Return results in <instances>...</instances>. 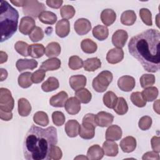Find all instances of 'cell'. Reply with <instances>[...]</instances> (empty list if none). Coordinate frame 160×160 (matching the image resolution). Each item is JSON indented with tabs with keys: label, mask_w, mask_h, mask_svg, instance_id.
I'll list each match as a JSON object with an SVG mask.
<instances>
[{
	"label": "cell",
	"mask_w": 160,
	"mask_h": 160,
	"mask_svg": "<svg viewBox=\"0 0 160 160\" xmlns=\"http://www.w3.org/2000/svg\"><path fill=\"white\" fill-rule=\"evenodd\" d=\"M114 120V116L111 113L100 111L95 115V122L97 126L100 127H108L110 126Z\"/></svg>",
	"instance_id": "9c48e42d"
},
{
	"label": "cell",
	"mask_w": 160,
	"mask_h": 160,
	"mask_svg": "<svg viewBox=\"0 0 160 160\" xmlns=\"http://www.w3.org/2000/svg\"><path fill=\"white\" fill-rule=\"evenodd\" d=\"M26 0L23 1H11V2L17 7H23L25 4Z\"/></svg>",
	"instance_id": "680465c9"
},
{
	"label": "cell",
	"mask_w": 160,
	"mask_h": 160,
	"mask_svg": "<svg viewBox=\"0 0 160 160\" xmlns=\"http://www.w3.org/2000/svg\"><path fill=\"white\" fill-rule=\"evenodd\" d=\"M35 23V20L31 17L24 16L22 18L19 26V32L24 35L29 34L36 27Z\"/></svg>",
	"instance_id": "ba28073f"
},
{
	"label": "cell",
	"mask_w": 160,
	"mask_h": 160,
	"mask_svg": "<svg viewBox=\"0 0 160 160\" xmlns=\"http://www.w3.org/2000/svg\"><path fill=\"white\" fill-rule=\"evenodd\" d=\"M59 86V83L55 77H49L41 85V89L44 92H51L57 89Z\"/></svg>",
	"instance_id": "4dcf8cb0"
},
{
	"label": "cell",
	"mask_w": 160,
	"mask_h": 160,
	"mask_svg": "<svg viewBox=\"0 0 160 160\" xmlns=\"http://www.w3.org/2000/svg\"><path fill=\"white\" fill-rule=\"evenodd\" d=\"M76 32L80 36L88 34L91 29V22L85 18H80L76 21L74 25Z\"/></svg>",
	"instance_id": "30bf717a"
},
{
	"label": "cell",
	"mask_w": 160,
	"mask_h": 160,
	"mask_svg": "<svg viewBox=\"0 0 160 160\" xmlns=\"http://www.w3.org/2000/svg\"><path fill=\"white\" fill-rule=\"evenodd\" d=\"M61 51L60 44L57 42L49 43L45 48V54L48 58H56L58 56Z\"/></svg>",
	"instance_id": "83f0119b"
},
{
	"label": "cell",
	"mask_w": 160,
	"mask_h": 160,
	"mask_svg": "<svg viewBox=\"0 0 160 160\" xmlns=\"http://www.w3.org/2000/svg\"><path fill=\"white\" fill-rule=\"evenodd\" d=\"M46 76V71L42 69H39L32 73L31 80L32 82L38 84L42 82Z\"/></svg>",
	"instance_id": "816d5d0a"
},
{
	"label": "cell",
	"mask_w": 160,
	"mask_h": 160,
	"mask_svg": "<svg viewBox=\"0 0 160 160\" xmlns=\"http://www.w3.org/2000/svg\"><path fill=\"white\" fill-rule=\"evenodd\" d=\"M112 78L113 76L111 72L109 71H103L101 72L93 79L92 82L93 89L98 92H104L111 82Z\"/></svg>",
	"instance_id": "5b68a950"
},
{
	"label": "cell",
	"mask_w": 160,
	"mask_h": 160,
	"mask_svg": "<svg viewBox=\"0 0 160 160\" xmlns=\"http://www.w3.org/2000/svg\"><path fill=\"white\" fill-rule=\"evenodd\" d=\"M114 111L119 115H124L128 112V105L124 98L119 97L118 98V101L114 108Z\"/></svg>",
	"instance_id": "f35d334b"
},
{
	"label": "cell",
	"mask_w": 160,
	"mask_h": 160,
	"mask_svg": "<svg viewBox=\"0 0 160 160\" xmlns=\"http://www.w3.org/2000/svg\"><path fill=\"white\" fill-rule=\"evenodd\" d=\"M29 46L28 44L22 41H19L14 44V48L17 52L24 57L29 56Z\"/></svg>",
	"instance_id": "7bdbcfd3"
},
{
	"label": "cell",
	"mask_w": 160,
	"mask_h": 160,
	"mask_svg": "<svg viewBox=\"0 0 160 160\" xmlns=\"http://www.w3.org/2000/svg\"><path fill=\"white\" fill-rule=\"evenodd\" d=\"M159 100H158L156 102H154L153 108L154 109V111H156L158 114H159Z\"/></svg>",
	"instance_id": "94428289"
},
{
	"label": "cell",
	"mask_w": 160,
	"mask_h": 160,
	"mask_svg": "<svg viewBox=\"0 0 160 160\" xmlns=\"http://www.w3.org/2000/svg\"><path fill=\"white\" fill-rule=\"evenodd\" d=\"M131 101L132 102L139 108L144 107L146 105V101L144 99L141 92H134L131 94Z\"/></svg>",
	"instance_id": "60d3db41"
},
{
	"label": "cell",
	"mask_w": 160,
	"mask_h": 160,
	"mask_svg": "<svg viewBox=\"0 0 160 160\" xmlns=\"http://www.w3.org/2000/svg\"><path fill=\"white\" fill-rule=\"evenodd\" d=\"M45 9L46 7L44 4L37 0H26L22 7V11L24 14L34 18H38Z\"/></svg>",
	"instance_id": "8992f818"
},
{
	"label": "cell",
	"mask_w": 160,
	"mask_h": 160,
	"mask_svg": "<svg viewBox=\"0 0 160 160\" xmlns=\"http://www.w3.org/2000/svg\"><path fill=\"white\" fill-rule=\"evenodd\" d=\"M58 142L56 129H46L32 125L27 132L24 143V157L27 160L46 159L51 148Z\"/></svg>",
	"instance_id": "7a4b0ae2"
},
{
	"label": "cell",
	"mask_w": 160,
	"mask_h": 160,
	"mask_svg": "<svg viewBox=\"0 0 160 160\" xmlns=\"http://www.w3.org/2000/svg\"><path fill=\"white\" fill-rule=\"evenodd\" d=\"M124 58V52L121 48H114L110 49L106 54V60L109 64H114L121 62Z\"/></svg>",
	"instance_id": "4fadbf2b"
},
{
	"label": "cell",
	"mask_w": 160,
	"mask_h": 160,
	"mask_svg": "<svg viewBox=\"0 0 160 160\" xmlns=\"http://www.w3.org/2000/svg\"><path fill=\"white\" fill-rule=\"evenodd\" d=\"M151 143L152 150L159 153L160 152L159 138L158 136H153L151 140Z\"/></svg>",
	"instance_id": "f5cc1de1"
},
{
	"label": "cell",
	"mask_w": 160,
	"mask_h": 160,
	"mask_svg": "<svg viewBox=\"0 0 160 160\" xmlns=\"http://www.w3.org/2000/svg\"><path fill=\"white\" fill-rule=\"evenodd\" d=\"M34 122L38 125L41 126H46L49 124V118L44 111H38L33 116Z\"/></svg>",
	"instance_id": "ab89813d"
},
{
	"label": "cell",
	"mask_w": 160,
	"mask_h": 160,
	"mask_svg": "<svg viewBox=\"0 0 160 160\" xmlns=\"http://www.w3.org/2000/svg\"><path fill=\"white\" fill-rule=\"evenodd\" d=\"M118 98L117 96L112 91H108L103 96V103L107 108L114 109L117 103Z\"/></svg>",
	"instance_id": "d590c367"
},
{
	"label": "cell",
	"mask_w": 160,
	"mask_h": 160,
	"mask_svg": "<svg viewBox=\"0 0 160 160\" xmlns=\"http://www.w3.org/2000/svg\"><path fill=\"white\" fill-rule=\"evenodd\" d=\"M142 159L143 160L145 159H155V160H159V153L156 152L155 151H149L144 154L142 156Z\"/></svg>",
	"instance_id": "db71d44e"
},
{
	"label": "cell",
	"mask_w": 160,
	"mask_h": 160,
	"mask_svg": "<svg viewBox=\"0 0 160 160\" xmlns=\"http://www.w3.org/2000/svg\"><path fill=\"white\" fill-rule=\"evenodd\" d=\"M158 89L156 87L150 86L146 88L141 92V94L144 99L148 102H151L155 100L158 96Z\"/></svg>",
	"instance_id": "e575fe53"
},
{
	"label": "cell",
	"mask_w": 160,
	"mask_h": 160,
	"mask_svg": "<svg viewBox=\"0 0 160 160\" xmlns=\"http://www.w3.org/2000/svg\"><path fill=\"white\" fill-rule=\"evenodd\" d=\"M120 147L123 152L126 153L131 152L136 148V140L132 136H126L121 141Z\"/></svg>",
	"instance_id": "d6986e66"
},
{
	"label": "cell",
	"mask_w": 160,
	"mask_h": 160,
	"mask_svg": "<svg viewBox=\"0 0 160 160\" xmlns=\"http://www.w3.org/2000/svg\"><path fill=\"white\" fill-rule=\"evenodd\" d=\"M122 129L118 125H111L106 131V139L108 141H118L122 136Z\"/></svg>",
	"instance_id": "9a60e30c"
},
{
	"label": "cell",
	"mask_w": 160,
	"mask_h": 160,
	"mask_svg": "<svg viewBox=\"0 0 160 160\" xmlns=\"http://www.w3.org/2000/svg\"><path fill=\"white\" fill-rule=\"evenodd\" d=\"M38 62L34 59H19L16 61V66L19 72H22L26 69L33 70L38 67Z\"/></svg>",
	"instance_id": "ac0fdd59"
},
{
	"label": "cell",
	"mask_w": 160,
	"mask_h": 160,
	"mask_svg": "<svg viewBox=\"0 0 160 160\" xmlns=\"http://www.w3.org/2000/svg\"><path fill=\"white\" fill-rule=\"evenodd\" d=\"M139 16L142 22L147 26H152V14L147 8H141L139 10Z\"/></svg>",
	"instance_id": "bcb514c9"
},
{
	"label": "cell",
	"mask_w": 160,
	"mask_h": 160,
	"mask_svg": "<svg viewBox=\"0 0 160 160\" xmlns=\"http://www.w3.org/2000/svg\"><path fill=\"white\" fill-rule=\"evenodd\" d=\"M76 11L73 6L71 5H64L60 9L61 17L64 19H69L74 16Z\"/></svg>",
	"instance_id": "ee69618b"
},
{
	"label": "cell",
	"mask_w": 160,
	"mask_h": 160,
	"mask_svg": "<svg viewBox=\"0 0 160 160\" xmlns=\"http://www.w3.org/2000/svg\"><path fill=\"white\" fill-rule=\"evenodd\" d=\"M88 159V157H86V156H77L76 158H75L74 159Z\"/></svg>",
	"instance_id": "6125c7cd"
},
{
	"label": "cell",
	"mask_w": 160,
	"mask_h": 160,
	"mask_svg": "<svg viewBox=\"0 0 160 160\" xmlns=\"http://www.w3.org/2000/svg\"><path fill=\"white\" fill-rule=\"evenodd\" d=\"M93 36L99 41H104L108 37L109 30L108 28L103 25H97L92 29Z\"/></svg>",
	"instance_id": "f1b7e54d"
},
{
	"label": "cell",
	"mask_w": 160,
	"mask_h": 160,
	"mask_svg": "<svg viewBox=\"0 0 160 160\" xmlns=\"http://www.w3.org/2000/svg\"><path fill=\"white\" fill-rule=\"evenodd\" d=\"M97 126L95 122V115L92 113L86 114L82 120L79 132V136L84 139H91L94 137L95 128Z\"/></svg>",
	"instance_id": "277c9868"
},
{
	"label": "cell",
	"mask_w": 160,
	"mask_h": 160,
	"mask_svg": "<svg viewBox=\"0 0 160 160\" xmlns=\"http://www.w3.org/2000/svg\"><path fill=\"white\" fill-rule=\"evenodd\" d=\"M140 84L142 88L152 86L155 83V76L151 74H144L140 78Z\"/></svg>",
	"instance_id": "b9f144b4"
},
{
	"label": "cell",
	"mask_w": 160,
	"mask_h": 160,
	"mask_svg": "<svg viewBox=\"0 0 160 160\" xmlns=\"http://www.w3.org/2000/svg\"><path fill=\"white\" fill-rule=\"evenodd\" d=\"M14 100L11 91L7 89H0V109L6 112H11L14 108Z\"/></svg>",
	"instance_id": "52a82bcc"
},
{
	"label": "cell",
	"mask_w": 160,
	"mask_h": 160,
	"mask_svg": "<svg viewBox=\"0 0 160 160\" xmlns=\"http://www.w3.org/2000/svg\"><path fill=\"white\" fill-rule=\"evenodd\" d=\"M102 148L98 144H94L89 148L87 152V157L90 160H99L104 156Z\"/></svg>",
	"instance_id": "603a6c76"
},
{
	"label": "cell",
	"mask_w": 160,
	"mask_h": 160,
	"mask_svg": "<svg viewBox=\"0 0 160 160\" xmlns=\"http://www.w3.org/2000/svg\"><path fill=\"white\" fill-rule=\"evenodd\" d=\"M69 68L72 70L81 69L83 66V61L81 58L78 56H72L69 59Z\"/></svg>",
	"instance_id": "f6af8a7d"
},
{
	"label": "cell",
	"mask_w": 160,
	"mask_h": 160,
	"mask_svg": "<svg viewBox=\"0 0 160 160\" xmlns=\"http://www.w3.org/2000/svg\"><path fill=\"white\" fill-rule=\"evenodd\" d=\"M46 2L49 7L54 9H58L61 6L63 1L61 0H47Z\"/></svg>",
	"instance_id": "11a10c76"
},
{
	"label": "cell",
	"mask_w": 160,
	"mask_h": 160,
	"mask_svg": "<svg viewBox=\"0 0 160 160\" xmlns=\"http://www.w3.org/2000/svg\"><path fill=\"white\" fill-rule=\"evenodd\" d=\"M64 108L68 114L75 115L81 110V103L76 97H71L68 99L64 105Z\"/></svg>",
	"instance_id": "5bb4252c"
},
{
	"label": "cell",
	"mask_w": 160,
	"mask_h": 160,
	"mask_svg": "<svg viewBox=\"0 0 160 160\" xmlns=\"http://www.w3.org/2000/svg\"><path fill=\"white\" fill-rule=\"evenodd\" d=\"M19 19L18 11L8 1H0V30L1 42H2L16 32Z\"/></svg>",
	"instance_id": "3957f363"
},
{
	"label": "cell",
	"mask_w": 160,
	"mask_h": 160,
	"mask_svg": "<svg viewBox=\"0 0 160 160\" xmlns=\"http://www.w3.org/2000/svg\"><path fill=\"white\" fill-rule=\"evenodd\" d=\"M152 125V119L150 116H144L140 118L138 122L139 128L142 130L146 131L149 129Z\"/></svg>",
	"instance_id": "f907efd6"
},
{
	"label": "cell",
	"mask_w": 160,
	"mask_h": 160,
	"mask_svg": "<svg viewBox=\"0 0 160 160\" xmlns=\"http://www.w3.org/2000/svg\"><path fill=\"white\" fill-rule=\"evenodd\" d=\"M62 152L61 149L56 145L53 146L48 155L46 159H53V160H58L62 158Z\"/></svg>",
	"instance_id": "7dc6e473"
},
{
	"label": "cell",
	"mask_w": 160,
	"mask_h": 160,
	"mask_svg": "<svg viewBox=\"0 0 160 160\" xmlns=\"http://www.w3.org/2000/svg\"><path fill=\"white\" fill-rule=\"evenodd\" d=\"M104 154L107 156H116L118 154V144L111 141H106L102 144Z\"/></svg>",
	"instance_id": "4316f807"
},
{
	"label": "cell",
	"mask_w": 160,
	"mask_h": 160,
	"mask_svg": "<svg viewBox=\"0 0 160 160\" xmlns=\"http://www.w3.org/2000/svg\"><path fill=\"white\" fill-rule=\"evenodd\" d=\"M81 48L83 52L92 54L97 51L98 46L95 42L90 39H84L81 42Z\"/></svg>",
	"instance_id": "d6a6232c"
},
{
	"label": "cell",
	"mask_w": 160,
	"mask_h": 160,
	"mask_svg": "<svg viewBox=\"0 0 160 160\" xmlns=\"http://www.w3.org/2000/svg\"><path fill=\"white\" fill-rule=\"evenodd\" d=\"M128 38V32L123 29H118L114 32L112 36V44L118 48L124 46Z\"/></svg>",
	"instance_id": "7c38bea8"
},
{
	"label": "cell",
	"mask_w": 160,
	"mask_h": 160,
	"mask_svg": "<svg viewBox=\"0 0 160 160\" xmlns=\"http://www.w3.org/2000/svg\"><path fill=\"white\" fill-rule=\"evenodd\" d=\"M136 82L133 77L130 76H122L118 81V86L122 91L129 92L135 87Z\"/></svg>",
	"instance_id": "8fae6325"
},
{
	"label": "cell",
	"mask_w": 160,
	"mask_h": 160,
	"mask_svg": "<svg viewBox=\"0 0 160 160\" xmlns=\"http://www.w3.org/2000/svg\"><path fill=\"white\" fill-rule=\"evenodd\" d=\"M116 19V12L111 9H105L101 14V19L105 26L112 25Z\"/></svg>",
	"instance_id": "7402d4cb"
},
{
	"label": "cell",
	"mask_w": 160,
	"mask_h": 160,
	"mask_svg": "<svg viewBox=\"0 0 160 160\" xmlns=\"http://www.w3.org/2000/svg\"><path fill=\"white\" fill-rule=\"evenodd\" d=\"M30 39L32 42H38L42 40L44 38V32L39 26H36L29 35Z\"/></svg>",
	"instance_id": "c3c4849f"
},
{
	"label": "cell",
	"mask_w": 160,
	"mask_h": 160,
	"mask_svg": "<svg viewBox=\"0 0 160 160\" xmlns=\"http://www.w3.org/2000/svg\"><path fill=\"white\" fill-rule=\"evenodd\" d=\"M160 33L154 29H148L130 39L128 49L143 68L149 72H156L160 66Z\"/></svg>",
	"instance_id": "6da1fadb"
},
{
	"label": "cell",
	"mask_w": 160,
	"mask_h": 160,
	"mask_svg": "<svg viewBox=\"0 0 160 160\" xmlns=\"http://www.w3.org/2000/svg\"><path fill=\"white\" fill-rule=\"evenodd\" d=\"M7 59H8L7 54L5 52H3L1 51V62H0V63L2 64V63L6 62Z\"/></svg>",
	"instance_id": "91938a15"
},
{
	"label": "cell",
	"mask_w": 160,
	"mask_h": 160,
	"mask_svg": "<svg viewBox=\"0 0 160 160\" xmlns=\"http://www.w3.org/2000/svg\"><path fill=\"white\" fill-rule=\"evenodd\" d=\"M39 21L46 24H54L57 21V16L51 11H44L38 17Z\"/></svg>",
	"instance_id": "1f68e13d"
},
{
	"label": "cell",
	"mask_w": 160,
	"mask_h": 160,
	"mask_svg": "<svg viewBox=\"0 0 160 160\" xmlns=\"http://www.w3.org/2000/svg\"><path fill=\"white\" fill-rule=\"evenodd\" d=\"M61 62L59 59L56 58H49L44 61L40 67V69L44 70L45 71H55L60 68Z\"/></svg>",
	"instance_id": "cb8c5ba5"
},
{
	"label": "cell",
	"mask_w": 160,
	"mask_h": 160,
	"mask_svg": "<svg viewBox=\"0 0 160 160\" xmlns=\"http://www.w3.org/2000/svg\"><path fill=\"white\" fill-rule=\"evenodd\" d=\"M31 76L32 73L30 72H25L21 74L19 76L18 79L19 86L22 88H28L30 87L32 84Z\"/></svg>",
	"instance_id": "74e56055"
},
{
	"label": "cell",
	"mask_w": 160,
	"mask_h": 160,
	"mask_svg": "<svg viewBox=\"0 0 160 160\" xmlns=\"http://www.w3.org/2000/svg\"><path fill=\"white\" fill-rule=\"evenodd\" d=\"M71 88L77 91L81 88H83L86 84V78L84 75H74L70 77L69 81Z\"/></svg>",
	"instance_id": "44dd1931"
},
{
	"label": "cell",
	"mask_w": 160,
	"mask_h": 160,
	"mask_svg": "<svg viewBox=\"0 0 160 160\" xmlns=\"http://www.w3.org/2000/svg\"><path fill=\"white\" fill-rule=\"evenodd\" d=\"M18 104L19 114L22 117L29 116L31 111V106L28 100L24 98H20L18 100Z\"/></svg>",
	"instance_id": "d4e9b609"
},
{
	"label": "cell",
	"mask_w": 160,
	"mask_h": 160,
	"mask_svg": "<svg viewBox=\"0 0 160 160\" xmlns=\"http://www.w3.org/2000/svg\"><path fill=\"white\" fill-rule=\"evenodd\" d=\"M29 53L33 58H39L45 53V48L41 44H32L29 46Z\"/></svg>",
	"instance_id": "836d02e7"
},
{
	"label": "cell",
	"mask_w": 160,
	"mask_h": 160,
	"mask_svg": "<svg viewBox=\"0 0 160 160\" xmlns=\"http://www.w3.org/2000/svg\"><path fill=\"white\" fill-rule=\"evenodd\" d=\"M80 124L74 119L69 120L65 124L64 129L66 134L70 138L76 137L79 132Z\"/></svg>",
	"instance_id": "ffe728a7"
},
{
	"label": "cell",
	"mask_w": 160,
	"mask_h": 160,
	"mask_svg": "<svg viewBox=\"0 0 160 160\" xmlns=\"http://www.w3.org/2000/svg\"><path fill=\"white\" fill-rule=\"evenodd\" d=\"M68 99V95L67 92L65 91H60L50 98L49 103L50 105L53 107L62 108L64 106Z\"/></svg>",
	"instance_id": "2e32d148"
},
{
	"label": "cell",
	"mask_w": 160,
	"mask_h": 160,
	"mask_svg": "<svg viewBox=\"0 0 160 160\" xmlns=\"http://www.w3.org/2000/svg\"><path fill=\"white\" fill-rule=\"evenodd\" d=\"M136 20V14L132 10L124 11L121 16V22L125 26H132Z\"/></svg>",
	"instance_id": "f546056e"
},
{
	"label": "cell",
	"mask_w": 160,
	"mask_h": 160,
	"mask_svg": "<svg viewBox=\"0 0 160 160\" xmlns=\"http://www.w3.org/2000/svg\"><path fill=\"white\" fill-rule=\"evenodd\" d=\"M1 81H3L4 80H5L7 77H8V72L6 69H3V68H1Z\"/></svg>",
	"instance_id": "6f0895ef"
},
{
	"label": "cell",
	"mask_w": 160,
	"mask_h": 160,
	"mask_svg": "<svg viewBox=\"0 0 160 160\" xmlns=\"http://www.w3.org/2000/svg\"><path fill=\"white\" fill-rule=\"evenodd\" d=\"M0 118L3 121H10L12 118V112H6L0 109Z\"/></svg>",
	"instance_id": "9f6ffc18"
},
{
	"label": "cell",
	"mask_w": 160,
	"mask_h": 160,
	"mask_svg": "<svg viewBox=\"0 0 160 160\" xmlns=\"http://www.w3.org/2000/svg\"><path fill=\"white\" fill-rule=\"evenodd\" d=\"M70 32V24L69 21L67 19L59 20L56 25V34L61 38L66 37Z\"/></svg>",
	"instance_id": "e0dca14e"
},
{
	"label": "cell",
	"mask_w": 160,
	"mask_h": 160,
	"mask_svg": "<svg viewBox=\"0 0 160 160\" xmlns=\"http://www.w3.org/2000/svg\"><path fill=\"white\" fill-rule=\"evenodd\" d=\"M75 96L78 99L80 102L83 104L89 103L92 98V95L90 91L86 88H81L76 91Z\"/></svg>",
	"instance_id": "8d00e7d4"
},
{
	"label": "cell",
	"mask_w": 160,
	"mask_h": 160,
	"mask_svg": "<svg viewBox=\"0 0 160 160\" xmlns=\"http://www.w3.org/2000/svg\"><path fill=\"white\" fill-rule=\"evenodd\" d=\"M101 66V60L95 57L88 58L83 62V67L85 71L93 72L96 69L100 68Z\"/></svg>",
	"instance_id": "484cf974"
},
{
	"label": "cell",
	"mask_w": 160,
	"mask_h": 160,
	"mask_svg": "<svg viewBox=\"0 0 160 160\" xmlns=\"http://www.w3.org/2000/svg\"><path fill=\"white\" fill-rule=\"evenodd\" d=\"M52 119L56 126H61L63 125L65 122V116L61 111H54L52 114Z\"/></svg>",
	"instance_id": "681fc988"
}]
</instances>
